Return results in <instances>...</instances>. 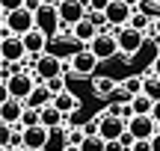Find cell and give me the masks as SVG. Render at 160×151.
<instances>
[{
	"label": "cell",
	"mask_w": 160,
	"mask_h": 151,
	"mask_svg": "<svg viewBox=\"0 0 160 151\" xmlns=\"http://www.w3.org/2000/svg\"><path fill=\"white\" fill-rule=\"evenodd\" d=\"M83 41L80 39H74L71 33H53L51 36V41H48V53H53V56H59V59H65V56H74V53H80L83 51Z\"/></svg>",
	"instance_id": "obj_3"
},
{
	"label": "cell",
	"mask_w": 160,
	"mask_h": 151,
	"mask_svg": "<svg viewBox=\"0 0 160 151\" xmlns=\"http://www.w3.org/2000/svg\"><path fill=\"white\" fill-rule=\"evenodd\" d=\"M148 98H154V101H160V77H154V74H148L145 77V89H142Z\"/></svg>",
	"instance_id": "obj_27"
},
{
	"label": "cell",
	"mask_w": 160,
	"mask_h": 151,
	"mask_svg": "<svg viewBox=\"0 0 160 151\" xmlns=\"http://www.w3.org/2000/svg\"><path fill=\"white\" fill-rule=\"evenodd\" d=\"M86 6H89V12H107V6L113 3V0H83Z\"/></svg>",
	"instance_id": "obj_30"
},
{
	"label": "cell",
	"mask_w": 160,
	"mask_h": 151,
	"mask_svg": "<svg viewBox=\"0 0 160 151\" xmlns=\"http://www.w3.org/2000/svg\"><path fill=\"white\" fill-rule=\"evenodd\" d=\"M0 56H3V62H24L30 56L27 45H24V36H6L0 41Z\"/></svg>",
	"instance_id": "obj_7"
},
{
	"label": "cell",
	"mask_w": 160,
	"mask_h": 151,
	"mask_svg": "<svg viewBox=\"0 0 160 151\" xmlns=\"http://www.w3.org/2000/svg\"><path fill=\"white\" fill-rule=\"evenodd\" d=\"M116 39H119V51H122V56H137V53L142 51L145 33H139V30H133V27H122Z\"/></svg>",
	"instance_id": "obj_8"
},
{
	"label": "cell",
	"mask_w": 160,
	"mask_h": 151,
	"mask_svg": "<svg viewBox=\"0 0 160 151\" xmlns=\"http://www.w3.org/2000/svg\"><path fill=\"white\" fill-rule=\"evenodd\" d=\"M24 101L21 98H3V107H0V119L3 124H18L21 122V113H24Z\"/></svg>",
	"instance_id": "obj_16"
},
{
	"label": "cell",
	"mask_w": 160,
	"mask_h": 151,
	"mask_svg": "<svg viewBox=\"0 0 160 151\" xmlns=\"http://www.w3.org/2000/svg\"><path fill=\"white\" fill-rule=\"evenodd\" d=\"M80 151H107V139H104L101 134H95V136H86V139L80 142Z\"/></svg>",
	"instance_id": "obj_26"
},
{
	"label": "cell",
	"mask_w": 160,
	"mask_h": 151,
	"mask_svg": "<svg viewBox=\"0 0 160 151\" xmlns=\"http://www.w3.org/2000/svg\"><path fill=\"white\" fill-rule=\"evenodd\" d=\"M24 3H27V0H0V9H3V15H9V12L21 9Z\"/></svg>",
	"instance_id": "obj_29"
},
{
	"label": "cell",
	"mask_w": 160,
	"mask_h": 151,
	"mask_svg": "<svg viewBox=\"0 0 160 151\" xmlns=\"http://www.w3.org/2000/svg\"><path fill=\"white\" fill-rule=\"evenodd\" d=\"M36 74L33 71H18V74H12L9 80L3 83V98H21V101H27L30 98V92L36 89Z\"/></svg>",
	"instance_id": "obj_2"
},
{
	"label": "cell",
	"mask_w": 160,
	"mask_h": 151,
	"mask_svg": "<svg viewBox=\"0 0 160 151\" xmlns=\"http://www.w3.org/2000/svg\"><path fill=\"white\" fill-rule=\"evenodd\" d=\"M3 151H27V148H3Z\"/></svg>",
	"instance_id": "obj_41"
},
{
	"label": "cell",
	"mask_w": 160,
	"mask_h": 151,
	"mask_svg": "<svg viewBox=\"0 0 160 151\" xmlns=\"http://www.w3.org/2000/svg\"><path fill=\"white\" fill-rule=\"evenodd\" d=\"M131 151H154V145H151V139H137Z\"/></svg>",
	"instance_id": "obj_31"
},
{
	"label": "cell",
	"mask_w": 160,
	"mask_h": 151,
	"mask_svg": "<svg viewBox=\"0 0 160 151\" xmlns=\"http://www.w3.org/2000/svg\"><path fill=\"white\" fill-rule=\"evenodd\" d=\"M116 89H119V83L113 77H95V95L98 98H110Z\"/></svg>",
	"instance_id": "obj_23"
},
{
	"label": "cell",
	"mask_w": 160,
	"mask_h": 151,
	"mask_svg": "<svg viewBox=\"0 0 160 151\" xmlns=\"http://www.w3.org/2000/svg\"><path fill=\"white\" fill-rule=\"evenodd\" d=\"M24 6H27L30 12H39V9H42V0H27V3H24Z\"/></svg>",
	"instance_id": "obj_33"
},
{
	"label": "cell",
	"mask_w": 160,
	"mask_h": 151,
	"mask_svg": "<svg viewBox=\"0 0 160 151\" xmlns=\"http://www.w3.org/2000/svg\"><path fill=\"white\" fill-rule=\"evenodd\" d=\"M27 107H36V110H42V107L53 104V92L48 89V83H36V89L30 92V98L24 101Z\"/></svg>",
	"instance_id": "obj_17"
},
{
	"label": "cell",
	"mask_w": 160,
	"mask_h": 151,
	"mask_svg": "<svg viewBox=\"0 0 160 151\" xmlns=\"http://www.w3.org/2000/svg\"><path fill=\"white\" fill-rule=\"evenodd\" d=\"M42 124H45V128H59V124H65V113L57 110L53 104L42 107Z\"/></svg>",
	"instance_id": "obj_20"
},
{
	"label": "cell",
	"mask_w": 160,
	"mask_h": 151,
	"mask_svg": "<svg viewBox=\"0 0 160 151\" xmlns=\"http://www.w3.org/2000/svg\"><path fill=\"white\" fill-rule=\"evenodd\" d=\"M131 15H133V6H128L125 0H113V3L107 6V18H110V27H128Z\"/></svg>",
	"instance_id": "obj_15"
},
{
	"label": "cell",
	"mask_w": 160,
	"mask_h": 151,
	"mask_svg": "<svg viewBox=\"0 0 160 151\" xmlns=\"http://www.w3.org/2000/svg\"><path fill=\"white\" fill-rule=\"evenodd\" d=\"M62 0H42V6H59Z\"/></svg>",
	"instance_id": "obj_38"
},
{
	"label": "cell",
	"mask_w": 160,
	"mask_h": 151,
	"mask_svg": "<svg viewBox=\"0 0 160 151\" xmlns=\"http://www.w3.org/2000/svg\"><path fill=\"white\" fill-rule=\"evenodd\" d=\"M101 62V59L95 56V53L89 51V47H83L80 53H74V56L68 59V68H71V77H89L92 71H95V65Z\"/></svg>",
	"instance_id": "obj_9"
},
{
	"label": "cell",
	"mask_w": 160,
	"mask_h": 151,
	"mask_svg": "<svg viewBox=\"0 0 160 151\" xmlns=\"http://www.w3.org/2000/svg\"><path fill=\"white\" fill-rule=\"evenodd\" d=\"M107 151H128L122 145V139H107Z\"/></svg>",
	"instance_id": "obj_32"
},
{
	"label": "cell",
	"mask_w": 160,
	"mask_h": 151,
	"mask_svg": "<svg viewBox=\"0 0 160 151\" xmlns=\"http://www.w3.org/2000/svg\"><path fill=\"white\" fill-rule=\"evenodd\" d=\"M86 15H89V6L83 0H62L57 6V33H71V27Z\"/></svg>",
	"instance_id": "obj_1"
},
{
	"label": "cell",
	"mask_w": 160,
	"mask_h": 151,
	"mask_svg": "<svg viewBox=\"0 0 160 151\" xmlns=\"http://www.w3.org/2000/svg\"><path fill=\"white\" fill-rule=\"evenodd\" d=\"M119 89L128 95V98H133V95H139V92L145 89V77H128V80L119 83Z\"/></svg>",
	"instance_id": "obj_24"
},
{
	"label": "cell",
	"mask_w": 160,
	"mask_h": 151,
	"mask_svg": "<svg viewBox=\"0 0 160 151\" xmlns=\"http://www.w3.org/2000/svg\"><path fill=\"white\" fill-rule=\"evenodd\" d=\"M154 3H157V6H160V0H154Z\"/></svg>",
	"instance_id": "obj_42"
},
{
	"label": "cell",
	"mask_w": 160,
	"mask_h": 151,
	"mask_svg": "<svg viewBox=\"0 0 160 151\" xmlns=\"http://www.w3.org/2000/svg\"><path fill=\"white\" fill-rule=\"evenodd\" d=\"M48 134H51V128H45V124L24 128V148H27V151H45Z\"/></svg>",
	"instance_id": "obj_14"
},
{
	"label": "cell",
	"mask_w": 160,
	"mask_h": 151,
	"mask_svg": "<svg viewBox=\"0 0 160 151\" xmlns=\"http://www.w3.org/2000/svg\"><path fill=\"white\" fill-rule=\"evenodd\" d=\"M148 33H151V36H157V39H160V18H154V21H151V30H148Z\"/></svg>",
	"instance_id": "obj_34"
},
{
	"label": "cell",
	"mask_w": 160,
	"mask_h": 151,
	"mask_svg": "<svg viewBox=\"0 0 160 151\" xmlns=\"http://www.w3.org/2000/svg\"><path fill=\"white\" fill-rule=\"evenodd\" d=\"M128 130H131L137 139H151L160 130V124H157L154 116H133L131 122H128Z\"/></svg>",
	"instance_id": "obj_10"
},
{
	"label": "cell",
	"mask_w": 160,
	"mask_h": 151,
	"mask_svg": "<svg viewBox=\"0 0 160 151\" xmlns=\"http://www.w3.org/2000/svg\"><path fill=\"white\" fill-rule=\"evenodd\" d=\"M125 3H128V6H133V9H137V6L142 3V0H125Z\"/></svg>",
	"instance_id": "obj_39"
},
{
	"label": "cell",
	"mask_w": 160,
	"mask_h": 151,
	"mask_svg": "<svg viewBox=\"0 0 160 151\" xmlns=\"http://www.w3.org/2000/svg\"><path fill=\"white\" fill-rule=\"evenodd\" d=\"M48 41H51V33H48V30H42V27L30 30V33L24 36V45H27L30 56H39V53H48Z\"/></svg>",
	"instance_id": "obj_13"
},
{
	"label": "cell",
	"mask_w": 160,
	"mask_h": 151,
	"mask_svg": "<svg viewBox=\"0 0 160 151\" xmlns=\"http://www.w3.org/2000/svg\"><path fill=\"white\" fill-rule=\"evenodd\" d=\"M98 33H101V30H98V27H95V24H92V21H89V15H86V18H83V21H77V24H74V27H71V36H74V39H80V41H83V45H86V47H89V41H92V39H95V36H98Z\"/></svg>",
	"instance_id": "obj_18"
},
{
	"label": "cell",
	"mask_w": 160,
	"mask_h": 151,
	"mask_svg": "<svg viewBox=\"0 0 160 151\" xmlns=\"http://www.w3.org/2000/svg\"><path fill=\"white\" fill-rule=\"evenodd\" d=\"M48 89H51L53 95L65 92V74H59V77H51V80H48Z\"/></svg>",
	"instance_id": "obj_28"
},
{
	"label": "cell",
	"mask_w": 160,
	"mask_h": 151,
	"mask_svg": "<svg viewBox=\"0 0 160 151\" xmlns=\"http://www.w3.org/2000/svg\"><path fill=\"white\" fill-rule=\"evenodd\" d=\"M21 128H36V124H42V110H36V107H24L21 113Z\"/></svg>",
	"instance_id": "obj_25"
},
{
	"label": "cell",
	"mask_w": 160,
	"mask_h": 151,
	"mask_svg": "<svg viewBox=\"0 0 160 151\" xmlns=\"http://www.w3.org/2000/svg\"><path fill=\"white\" fill-rule=\"evenodd\" d=\"M125 130H128V119L110 116V113H104V116H101V136H104V139H122Z\"/></svg>",
	"instance_id": "obj_11"
},
{
	"label": "cell",
	"mask_w": 160,
	"mask_h": 151,
	"mask_svg": "<svg viewBox=\"0 0 160 151\" xmlns=\"http://www.w3.org/2000/svg\"><path fill=\"white\" fill-rule=\"evenodd\" d=\"M151 145H154V151H160V130H157L154 136H151Z\"/></svg>",
	"instance_id": "obj_36"
},
{
	"label": "cell",
	"mask_w": 160,
	"mask_h": 151,
	"mask_svg": "<svg viewBox=\"0 0 160 151\" xmlns=\"http://www.w3.org/2000/svg\"><path fill=\"white\" fill-rule=\"evenodd\" d=\"M151 21H154V18L148 15V12H142V9H133V15H131V21H128V27H133V30H139V33H148L151 30Z\"/></svg>",
	"instance_id": "obj_22"
},
{
	"label": "cell",
	"mask_w": 160,
	"mask_h": 151,
	"mask_svg": "<svg viewBox=\"0 0 160 151\" xmlns=\"http://www.w3.org/2000/svg\"><path fill=\"white\" fill-rule=\"evenodd\" d=\"M89 51L95 53L98 59H113L116 53H122L119 51V39H116L113 33H107V30H101V33L89 41Z\"/></svg>",
	"instance_id": "obj_6"
},
{
	"label": "cell",
	"mask_w": 160,
	"mask_h": 151,
	"mask_svg": "<svg viewBox=\"0 0 160 151\" xmlns=\"http://www.w3.org/2000/svg\"><path fill=\"white\" fill-rule=\"evenodd\" d=\"M3 24L12 30L15 36H27L30 30L39 27V21H36V12H30L27 6H21V9L9 12V15H3Z\"/></svg>",
	"instance_id": "obj_5"
},
{
	"label": "cell",
	"mask_w": 160,
	"mask_h": 151,
	"mask_svg": "<svg viewBox=\"0 0 160 151\" xmlns=\"http://www.w3.org/2000/svg\"><path fill=\"white\" fill-rule=\"evenodd\" d=\"M53 107H57V110H62L65 119H68L71 113H80V101H77V95H71L68 89H65V92H59V95H53Z\"/></svg>",
	"instance_id": "obj_19"
},
{
	"label": "cell",
	"mask_w": 160,
	"mask_h": 151,
	"mask_svg": "<svg viewBox=\"0 0 160 151\" xmlns=\"http://www.w3.org/2000/svg\"><path fill=\"white\" fill-rule=\"evenodd\" d=\"M154 104H157V101L148 98L145 92H139V95H133V98H131V107H133V113H137V116H151Z\"/></svg>",
	"instance_id": "obj_21"
},
{
	"label": "cell",
	"mask_w": 160,
	"mask_h": 151,
	"mask_svg": "<svg viewBox=\"0 0 160 151\" xmlns=\"http://www.w3.org/2000/svg\"><path fill=\"white\" fill-rule=\"evenodd\" d=\"M151 116H154V119H157V124H160V101L154 104V110H151Z\"/></svg>",
	"instance_id": "obj_37"
},
{
	"label": "cell",
	"mask_w": 160,
	"mask_h": 151,
	"mask_svg": "<svg viewBox=\"0 0 160 151\" xmlns=\"http://www.w3.org/2000/svg\"><path fill=\"white\" fill-rule=\"evenodd\" d=\"M65 151H80V145H74V142H71V145H68V148H65Z\"/></svg>",
	"instance_id": "obj_40"
},
{
	"label": "cell",
	"mask_w": 160,
	"mask_h": 151,
	"mask_svg": "<svg viewBox=\"0 0 160 151\" xmlns=\"http://www.w3.org/2000/svg\"><path fill=\"white\" fill-rule=\"evenodd\" d=\"M33 74H36L39 83H48L51 77L65 74V65H62V59L53 56V53H39V56H36V65H33Z\"/></svg>",
	"instance_id": "obj_4"
},
{
	"label": "cell",
	"mask_w": 160,
	"mask_h": 151,
	"mask_svg": "<svg viewBox=\"0 0 160 151\" xmlns=\"http://www.w3.org/2000/svg\"><path fill=\"white\" fill-rule=\"evenodd\" d=\"M151 74L160 77V53H157V59H154V62H151Z\"/></svg>",
	"instance_id": "obj_35"
},
{
	"label": "cell",
	"mask_w": 160,
	"mask_h": 151,
	"mask_svg": "<svg viewBox=\"0 0 160 151\" xmlns=\"http://www.w3.org/2000/svg\"><path fill=\"white\" fill-rule=\"evenodd\" d=\"M68 145H71V128H68V122L59 124V128H51L48 142H45V151H65Z\"/></svg>",
	"instance_id": "obj_12"
}]
</instances>
